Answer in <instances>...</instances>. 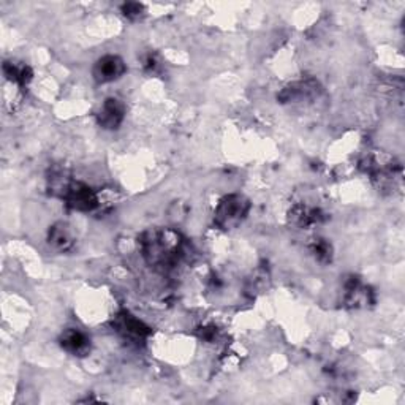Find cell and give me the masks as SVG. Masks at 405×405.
Returning <instances> with one entry per match:
<instances>
[{
	"label": "cell",
	"instance_id": "obj_1",
	"mask_svg": "<svg viewBox=\"0 0 405 405\" xmlns=\"http://www.w3.org/2000/svg\"><path fill=\"white\" fill-rule=\"evenodd\" d=\"M248 211V202L238 195L227 196L219 206L216 212V222L222 228H233L242 219L246 217Z\"/></svg>",
	"mask_w": 405,
	"mask_h": 405
},
{
	"label": "cell",
	"instance_id": "obj_2",
	"mask_svg": "<svg viewBox=\"0 0 405 405\" xmlns=\"http://www.w3.org/2000/svg\"><path fill=\"white\" fill-rule=\"evenodd\" d=\"M67 205L77 211H92L98 205L97 195L92 192L88 185L74 182L65 187Z\"/></svg>",
	"mask_w": 405,
	"mask_h": 405
},
{
	"label": "cell",
	"instance_id": "obj_3",
	"mask_svg": "<svg viewBox=\"0 0 405 405\" xmlns=\"http://www.w3.org/2000/svg\"><path fill=\"white\" fill-rule=\"evenodd\" d=\"M125 73V63L118 56H105L95 63L94 77L98 83H111Z\"/></svg>",
	"mask_w": 405,
	"mask_h": 405
},
{
	"label": "cell",
	"instance_id": "obj_4",
	"mask_svg": "<svg viewBox=\"0 0 405 405\" xmlns=\"http://www.w3.org/2000/svg\"><path fill=\"white\" fill-rule=\"evenodd\" d=\"M61 344L63 350H67L74 356H84L90 350V340L88 339V335L78 331V329H68V331L63 333Z\"/></svg>",
	"mask_w": 405,
	"mask_h": 405
},
{
	"label": "cell",
	"instance_id": "obj_5",
	"mask_svg": "<svg viewBox=\"0 0 405 405\" xmlns=\"http://www.w3.org/2000/svg\"><path fill=\"white\" fill-rule=\"evenodd\" d=\"M124 113L125 108L122 103L116 100V98H109L103 105L100 114H98V122L105 129H116L124 120Z\"/></svg>",
	"mask_w": 405,
	"mask_h": 405
},
{
	"label": "cell",
	"instance_id": "obj_6",
	"mask_svg": "<svg viewBox=\"0 0 405 405\" xmlns=\"http://www.w3.org/2000/svg\"><path fill=\"white\" fill-rule=\"evenodd\" d=\"M118 331L122 333L125 338L130 339H143L149 334V328L144 326L138 318L130 314H122L118 317Z\"/></svg>",
	"mask_w": 405,
	"mask_h": 405
},
{
	"label": "cell",
	"instance_id": "obj_7",
	"mask_svg": "<svg viewBox=\"0 0 405 405\" xmlns=\"http://www.w3.org/2000/svg\"><path fill=\"white\" fill-rule=\"evenodd\" d=\"M49 242L56 248H59V251H67V248L73 244L72 236L68 233L65 225H56V227L51 230Z\"/></svg>",
	"mask_w": 405,
	"mask_h": 405
},
{
	"label": "cell",
	"instance_id": "obj_8",
	"mask_svg": "<svg viewBox=\"0 0 405 405\" xmlns=\"http://www.w3.org/2000/svg\"><path fill=\"white\" fill-rule=\"evenodd\" d=\"M312 251H314L317 258L323 260V262H328V260L331 258V246L325 241H317L314 247H312Z\"/></svg>",
	"mask_w": 405,
	"mask_h": 405
},
{
	"label": "cell",
	"instance_id": "obj_9",
	"mask_svg": "<svg viewBox=\"0 0 405 405\" xmlns=\"http://www.w3.org/2000/svg\"><path fill=\"white\" fill-rule=\"evenodd\" d=\"M143 7L140 3H127L124 5V15L129 18H138L141 15Z\"/></svg>",
	"mask_w": 405,
	"mask_h": 405
}]
</instances>
